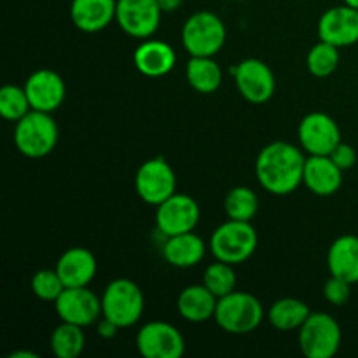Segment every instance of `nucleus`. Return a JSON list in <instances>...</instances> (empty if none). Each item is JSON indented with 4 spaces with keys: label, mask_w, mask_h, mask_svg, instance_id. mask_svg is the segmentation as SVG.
Returning a JSON list of instances; mask_svg holds the SVG:
<instances>
[{
    "label": "nucleus",
    "mask_w": 358,
    "mask_h": 358,
    "mask_svg": "<svg viewBox=\"0 0 358 358\" xmlns=\"http://www.w3.org/2000/svg\"><path fill=\"white\" fill-rule=\"evenodd\" d=\"M306 157L301 149L287 142H273L259 152L255 173L268 192L287 196L296 191L304 177Z\"/></svg>",
    "instance_id": "obj_1"
},
{
    "label": "nucleus",
    "mask_w": 358,
    "mask_h": 358,
    "mask_svg": "<svg viewBox=\"0 0 358 358\" xmlns=\"http://www.w3.org/2000/svg\"><path fill=\"white\" fill-rule=\"evenodd\" d=\"M215 322L227 334H248L261 325L264 308L261 301L248 292H234L219 297L215 310Z\"/></svg>",
    "instance_id": "obj_2"
},
{
    "label": "nucleus",
    "mask_w": 358,
    "mask_h": 358,
    "mask_svg": "<svg viewBox=\"0 0 358 358\" xmlns=\"http://www.w3.org/2000/svg\"><path fill=\"white\" fill-rule=\"evenodd\" d=\"M58 142V126L49 112L31 108L24 117L16 121L14 143L23 156L37 159L52 152Z\"/></svg>",
    "instance_id": "obj_3"
},
{
    "label": "nucleus",
    "mask_w": 358,
    "mask_h": 358,
    "mask_svg": "<svg viewBox=\"0 0 358 358\" xmlns=\"http://www.w3.org/2000/svg\"><path fill=\"white\" fill-rule=\"evenodd\" d=\"M257 248V233L250 222L229 219L217 227L210 240V250L217 261L241 264L248 261Z\"/></svg>",
    "instance_id": "obj_4"
},
{
    "label": "nucleus",
    "mask_w": 358,
    "mask_h": 358,
    "mask_svg": "<svg viewBox=\"0 0 358 358\" xmlns=\"http://www.w3.org/2000/svg\"><path fill=\"white\" fill-rule=\"evenodd\" d=\"M143 294L135 282L117 278L110 282L101 296V315L119 329L131 327L143 313Z\"/></svg>",
    "instance_id": "obj_5"
},
{
    "label": "nucleus",
    "mask_w": 358,
    "mask_h": 358,
    "mask_svg": "<svg viewBox=\"0 0 358 358\" xmlns=\"http://www.w3.org/2000/svg\"><path fill=\"white\" fill-rule=\"evenodd\" d=\"M182 42L191 56H215L226 42V27L217 14L199 10L184 23Z\"/></svg>",
    "instance_id": "obj_6"
},
{
    "label": "nucleus",
    "mask_w": 358,
    "mask_h": 358,
    "mask_svg": "<svg viewBox=\"0 0 358 358\" xmlns=\"http://www.w3.org/2000/svg\"><path fill=\"white\" fill-rule=\"evenodd\" d=\"M341 339V327L329 313H310L299 329V348L308 358H332Z\"/></svg>",
    "instance_id": "obj_7"
},
{
    "label": "nucleus",
    "mask_w": 358,
    "mask_h": 358,
    "mask_svg": "<svg viewBox=\"0 0 358 358\" xmlns=\"http://www.w3.org/2000/svg\"><path fill=\"white\" fill-rule=\"evenodd\" d=\"M175 187H177V178H175L171 166L163 157L145 161L136 171V194L147 205H161L164 199L175 194Z\"/></svg>",
    "instance_id": "obj_8"
},
{
    "label": "nucleus",
    "mask_w": 358,
    "mask_h": 358,
    "mask_svg": "<svg viewBox=\"0 0 358 358\" xmlns=\"http://www.w3.org/2000/svg\"><path fill=\"white\" fill-rule=\"evenodd\" d=\"M136 348L145 358H180L185 352V341L171 324L150 322L136 334Z\"/></svg>",
    "instance_id": "obj_9"
},
{
    "label": "nucleus",
    "mask_w": 358,
    "mask_h": 358,
    "mask_svg": "<svg viewBox=\"0 0 358 358\" xmlns=\"http://www.w3.org/2000/svg\"><path fill=\"white\" fill-rule=\"evenodd\" d=\"M161 14L157 0H117L115 21L131 37L147 38L159 28Z\"/></svg>",
    "instance_id": "obj_10"
},
{
    "label": "nucleus",
    "mask_w": 358,
    "mask_h": 358,
    "mask_svg": "<svg viewBox=\"0 0 358 358\" xmlns=\"http://www.w3.org/2000/svg\"><path fill=\"white\" fill-rule=\"evenodd\" d=\"M299 142L310 156H329L341 143V131L331 115L311 112L299 124Z\"/></svg>",
    "instance_id": "obj_11"
},
{
    "label": "nucleus",
    "mask_w": 358,
    "mask_h": 358,
    "mask_svg": "<svg viewBox=\"0 0 358 358\" xmlns=\"http://www.w3.org/2000/svg\"><path fill=\"white\" fill-rule=\"evenodd\" d=\"M234 83L241 96L250 103H264L273 96L276 87L275 73L264 62L248 58L234 66Z\"/></svg>",
    "instance_id": "obj_12"
},
{
    "label": "nucleus",
    "mask_w": 358,
    "mask_h": 358,
    "mask_svg": "<svg viewBox=\"0 0 358 358\" xmlns=\"http://www.w3.org/2000/svg\"><path fill=\"white\" fill-rule=\"evenodd\" d=\"M199 220V206L191 196L177 194L164 199L157 205L156 224L159 233L170 238L175 234L189 233L196 227Z\"/></svg>",
    "instance_id": "obj_13"
},
{
    "label": "nucleus",
    "mask_w": 358,
    "mask_h": 358,
    "mask_svg": "<svg viewBox=\"0 0 358 358\" xmlns=\"http://www.w3.org/2000/svg\"><path fill=\"white\" fill-rule=\"evenodd\" d=\"M56 313L62 322L87 327L101 315V299L86 287H66L55 301Z\"/></svg>",
    "instance_id": "obj_14"
},
{
    "label": "nucleus",
    "mask_w": 358,
    "mask_h": 358,
    "mask_svg": "<svg viewBox=\"0 0 358 358\" xmlns=\"http://www.w3.org/2000/svg\"><path fill=\"white\" fill-rule=\"evenodd\" d=\"M320 41L346 48L358 42V9L350 6L331 7L318 21Z\"/></svg>",
    "instance_id": "obj_15"
},
{
    "label": "nucleus",
    "mask_w": 358,
    "mask_h": 358,
    "mask_svg": "<svg viewBox=\"0 0 358 358\" xmlns=\"http://www.w3.org/2000/svg\"><path fill=\"white\" fill-rule=\"evenodd\" d=\"M24 91L34 110L55 112L65 100V83L52 70H37L28 77Z\"/></svg>",
    "instance_id": "obj_16"
},
{
    "label": "nucleus",
    "mask_w": 358,
    "mask_h": 358,
    "mask_svg": "<svg viewBox=\"0 0 358 358\" xmlns=\"http://www.w3.org/2000/svg\"><path fill=\"white\" fill-rule=\"evenodd\" d=\"M303 182L313 194L332 196L343 184V170L331 156H310L304 164Z\"/></svg>",
    "instance_id": "obj_17"
},
{
    "label": "nucleus",
    "mask_w": 358,
    "mask_h": 358,
    "mask_svg": "<svg viewBox=\"0 0 358 358\" xmlns=\"http://www.w3.org/2000/svg\"><path fill=\"white\" fill-rule=\"evenodd\" d=\"M117 0H72L70 17L79 30L93 34L107 28L115 20Z\"/></svg>",
    "instance_id": "obj_18"
},
{
    "label": "nucleus",
    "mask_w": 358,
    "mask_h": 358,
    "mask_svg": "<svg viewBox=\"0 0 358 358\" xmlns=\"http://www.w3.org/2000/svg\"><path fill=\"white\" fill-rule=\"evenodd\" d=\"M56 271L65 287H87L96 275V259L87 248H69L56 262Z\"/></svg>",
    "instance_id": "obj_19"
},
{
    "label": "nucleus",
    "mask_w": 358,
    "mask_h": 358,
    "mask_svg": "<svg viewBox=\"0 0 358 358\" xmlns=\"http://www.w3.org/2000/svg\"><path fill=\"white\" fill-rule=\"evenodd\" d=\"M136 70L147 77H163L171 72L177 62L173 48L163 41H145L133 55Z\"/></svg>",
    "instance_id": "obj_20"
},
{
    "label": "nucleus",
    "mask_w": 358,
    "mask_h": 358,
    "mask_svg": "<svg viewBox=\"0 0 358 358\" xmlns=\"http://www.w3.org/2000/svg\"><path fill=\"white\" fill-rule=\"evenodd\" d=\"M327 266L332 276L346 280L353 285L358 282V236L343 234L331 245Z\"/></svg>",
    "instance_id": "obj_21"
},
{
    "label": "nucleus",
    "mask_w": 358,
    "mask_h": 358,
    "mask_svg": "<svg viewBox=\"0 0 358 358\" xmlns=\"http://www.w3.org/2000/svg\"><path fill=\"white\" fill-rule=\"evenodd\" d=\"M219 297L210 292L205 285L185 287L177 299V310L187 322L201 324L215 317Z\"/></svg>",
    "instance_id": "obj_22"
},
{
    "label": "nucleus",
    "mask_w": 358,
    "mask_h": 358,
    "mask_svg": "<svg viewBox=\"0 0 358 358\" xmlns=\"http://www.w3.org/2000/svg\"><path fill=\"white\" fill-rule=\"evenodd\" d=\"M205 241L196 236L192 231L182 234H175L163 245V257L168 264L175 268H191L205 257Z\"/></svg>",
    "instance_id": "obj_23"
},
{
    "label": "nucleus",
    "mask_w": 358,
    "mask_h": 358,
    "mask_svg": "<svg viewBox=\"0 0 358 358\" xmlns=\"http://www.w3.org/2000/svg\"><path fill=\"white\" fill-rule=\"evenodd\" d=\"M185 76L192 90L203 94L213 93L222 84V70L213 56H191Z\"/></svg>",
    "instance_id": "obj_24"
},
{
    "label": "nucleus",
    "mask_w": 358,
    "mask_h": 358,
    "mask_svg": "<svg viewBox=\"0 0 358 358\" xmlns=\"http://www.w3.org/2000/svg\"><path fill=\"white\" fill-rule=\"evenodd\" d=\"M310 313V308L303 301L294 299V297H285V299H278L269 308L268 318L269 324L276 331H294V329L303 327Z\"/></svg>",
    "instance_id": "obj_25"
},
{
    "label": "nucleus",
    "mask_w": 358,
    "mask_h": 358,
    "mask_svg": "<svg viewBox=\"0 0 358 358\" xmlns=\"http://www.w3.org/2000/svg\"><path fill=\"white\" fill-rule=\"evenodd\" d=\"M84 327L62 322V325L52 331L51 334V350L58 358H77L83 353L86 345Z\"/></svg>",
    "instance_id": "obj_26"
},
{
    "label": "nucleus",
    "mask_w": 358,
    "mask_h": 358,
    "mask_svg": "<svg viewBox=\"0 0 358 358\" xmlns=\"http://www.w3.org/2000/svg\"><path fill=\"white\" fill-rule=\"evenodd\" d=\"M224 208H226L229 219L250 222L259 210L257 194L252 189L243 187V185L231 189L229 194L226 196Z\"/></svg>",
    "instance_id": "obj_27"
},
{
    "label": "nucleus",
    "mask_w": 358,
    "mask_h": 358,
    "mask_svg": "<svg viewBox=\"0 0 358 358\" xmlns=\"http://www.w3.org/2000/svg\"><path fill=\"white\" fill-rule=\"evenodd\" d=\"M308 70L315 77H329L339 65V48L320 41L308 52Z\"/></svg>",
    "instance_id": "obj_28"
},
{
    "label": "nucleus",
    "mask_w": 358,
    "mask_h": 358,
    "mask_svg": "<svg viewBox=\"0 0 358 358\" xmlns=\"http://www.w3.org/2000/svg\"><path fill=\"white\" fill-rule=\"evenodd\" d=\"M203 285L215 294L217 297L227 296L236 290V275H234L233 264L217 261L206 268L203 276Z\"/></svg>",
    "instance_id": "obj_29"
},
{
    "label": "nucleus",
    "mask_w": 358,
    "mask_h": 358,
    "mask_svg": "<svg viewBox=\"0 0 358 358\" xmlns=\"http://www.w3.org/2000/svg\"><path fill=\"white\" fill-rule=\"evenodd\" d=\"M31 110L30 100L24 87L3 86L0 90V114L7 121H20Z\"/></svg>",
    "instance_id": "obj_30"
},
{
    "label": "nucleus",
    "mask_w": 358,
    "mask_h": 358,
    "mask_svg": "<svg viewBox=\"0 0 358 358\" xmlns=\"http://www.w3.org/2000/svg\"><path fill=\"white\" fill-rule=\"evenodd\" d=\"M65 289V283L56 269H41L31 278V290L42 301H56Z\"/></svg>",
    "instance_id": "obj_31"
},
{
    "label": "nucleus",
    "mask_w": 358,
    "mask_h": 358,
    "mask_svg": "<svg viewBox=\"0 0 358 358\" xmlns=\"http://www.w3.org/2000/svg\"><path fill=\"white\" fill-rule=\"evenodd\" d=\"M324 296L334 306H343V304L348 303L350 296H352V283L331 275V278L325 282Z\"/></svg>",
    "instance_id": "obj_32"
},
{
    "label": "nucleus",
    "mask_w": 358,
    "mask_h": 358,
    "mask_svg": "<svg viewBox=\"0 0 358 358\" xmlns=\"http://www.w3.org/2000/svg\"><path fill=\"white\" fill-rule=\"evenodd\" d=\"M329 156H331V159L334 161V163L338 164L343 171L350 170V168L355 166V163H357L355 149H353L352 145H348V143L341 142L334 150H332L331 154H329Z\"/></svg>",
    "instance_id": "obj_33"
},
{
    "label": "nucleus",
    "mask_w": 358,
    "mask_h": 358,
    "mask_svg": "<svg viewBox=\"0 0 358 358\" xmlns=\"http://www.w3.org/2000/svg\"><path fill=\"white\" fill-rule=\"evenodd\" d=\"M117 329L119 327L114 324V322L103 317V320H100V324H98V334L105 339H112L115 334H117Z\"/></svg>",
    "instance_id": "obj_34"
},
{
    "label": "nucleus",
    "mask_w": 358,
    "mask_h": 358,
    "mask_svg": "<svg viewBox=\"0 0 358 358\" xmlns=\"http://www.w3.org/2000/svg\"><path fill=\"white\" fill-rule=\"evenodd\" d=\"M163 13H175L182 6V0H157Z\"/></svg>",
    "instance_id": "obj_35"
},
{
    "label": "nucleus",
    "mask_w": 358,
    "mask_h": 358,
    "mask_svg": "<svg viewBox=\"0 0 358 358\" xmlns=\"http://www.w3.org/2000/svg\"><path fill=\"white\" fill-rule=\"evenodd\" d=\"M9 358H37V353L27 352V350H21V352L10 353Z\"/></svg>",
    "instance_id": "obj_36"
},
{
    "label": "nucleus",
    "mask_w": 358,
    "mask_h": 358,
    "mask_svg": "<svg viewBox=\"0 0 358 358\" xmlns=\"http://www.w3.org/2000/svg\"><path fill=\"white\" fill-rule=\"evenodd\" d=\"M346 6L350 7H355V9H358V0H345Z\"/></svg>",
    "instance_id": "obj_37"
}]
</instances>
